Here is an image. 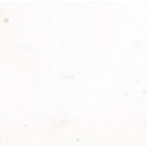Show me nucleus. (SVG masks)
I'll return each mask as SVG.
<instances>
[]
</instances>
